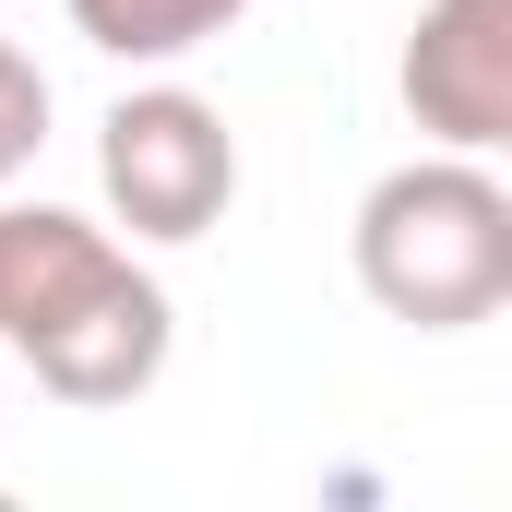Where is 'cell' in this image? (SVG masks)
Listing matches in <instances>:
<instances>
[{"instance_id": "cell-2", "label": "cell", "mask_w": 512, "mask_h": 512, "mask_svg": "<svg viewBox=\"0 0 512 512\" xmlns=\"http://www.w3.org/2000/svg\"><path fill=\"white\" fill-rule=\"evenodd\" d=\"M346 262H358V298L405 322V334H477L512 310V191L489 155H405L358 191V227H346Z\"/></svg>"}, {"instance_id": "cell-3", "label": "cell", "mask_w": 512, "mask_h": 512, "mask_svg": "<svg viewBox=\"0 0 512 512\" xmlns=\"http://www.w3.org/2000/svg\"><path fill=\"white\" fill-rule=\"evenodd\" d=\"M96 191L155 251L215 239L227 203H239V131H227V108L191 96V84H131L120 108L96 120Z\"/></svg>"}, {"instance_id": "cell-6", "label": "cell", "mask_w": 512, "mask_h": 512, "mask_svg": "<svg viewBox=\"0 0 512 512\" xmlns=\"http://www.w3.org/2000/svg\"><path fill=\"white\" fill-rule=\"evenodd\" d=\"M36 143H48V72H36V48L0 36V191L36 167Z\"/></svg>"}, {"instance_id": "cell-5", "label": "cell", "mask_w": 512, "mask_h": 512, "mask_svg": "<svg viewBox=\"0 0 512 512\" xmlns=\"http://www.w3.org/2000/svg\"><path fill=\"white\" fill-rule=\"evenodd\" d=\"M60 12L120 72H167V60H191V48H215V36L251 24V0H60Z\"/></svg>"}, {"instance_id": "cell-4", "label": "cell", "mask_w": 512, "mask_h": 512, "mask_svg": "<svg viewBox=\"0 0 512 512\" xmlns=\"http://www.w3.org/2000/svg\"><path fill=\"white\" fill-rule=\"evenodd\" d=\"M405 120L453 155H501L512 143V0H429L405 60Z\"/></svg>"}, {"instance_id": "cell-1", "label": "cell", "mask_w": 512, "mask_h": 512, "mask_svg": "<svg viewBox=\"0 0 512 512\" xmlns=\"http://www.w3.org/2000/svg\"><path fill=\"white\" fill-rule=\"evenodd\" d=\"M0 346L60 405H131L167 382L179 310L131 262L120 227L60 215V203H0Z\"/></svg>"}]
</instances>
